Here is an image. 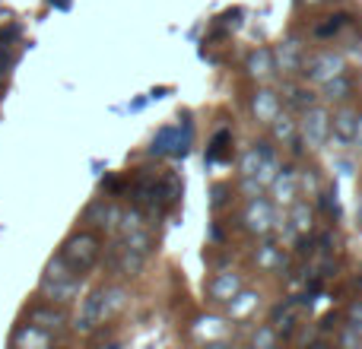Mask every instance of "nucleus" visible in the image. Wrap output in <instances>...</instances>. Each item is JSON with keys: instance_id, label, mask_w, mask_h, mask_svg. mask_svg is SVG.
Instances as JSON below:
<instances>
[{"instance_id": "1", "label": "nucleus", "mask_w": 362, "mask_h": 349, "mask_svg": "<svg viewBox=\"0 0 362 349\" xmlns=\"http://www.w3.org/2000/svg\"><path fill=\"white\" fill-rule=\"evenodd\" d=\"M121 223H124V229H121L118 242L105 251V267L115 276H137L153 254V235L140 223V210L131 216H121Z\"/></svg>"}, {"instance_id": "2", "label": "nucleus", "mask_w": 362, "mask_h": 349, "mask_svg": "<svg viewBox=\"0 0 362 349\" xmlns=\"http://www.w3.org/2000/svg\"><path fill=\"white\" fill-rule=\"evenodd\" d=\"M61 257L64 264H67L74 273H89V270L99 264V257H102V238L95 235V232H74V235L64 242V248H61Z\"/></svg>"}, {"instance_id": "3", "label": "nucleus", "mask_w": 362, "mask_h": 349, "mask_svg": "<svg viewBox=\"0 0 362 349\" xmlns=\"http://www.w3.org/2000/svg\"><path fill=\"white\" fill-rule=\"evenodd\" d=\"M42 295L45 299H51V302L76 299V295H80V273H74L61 257H54V261L45 267V273H42Z\"/></svg>"}, {"instance_id": "4", "label": "nucleus", "mask_w": 362, "mask_h": 349, "mask_svg": "<svg viewBox=\"0 0 362 349\" xmlns=\"http://www.w3.org/2000/svg\"><path fill=\"white\" fill-rule=\"evenodd\" d=\"M191 134H194L191 121H185V124L163 127V131L153 137V143H150V156H187Z\"/></svg>"}, {"instance_id": "5", "label": "nucleus", "mask_w": 362, "mask_h": 349, "mask_svg": "<svg viewBox=\"0 0 362 349\" xmlns=\"http://www.w3.org/2000/svg\"><path fill=\"white\" fill-rule=\"evenodd\" d=\"M112 318V312H108V292L105 289H93V292L83 299L80 305V314H76V331L80 333H93L99 324H105V321Z\"/></svg>"}, {"instance_id": "6", "label": "nucleus", "mask_w": 362, "mask_h": 349, "mask_svg": "<svg viewBox=\"0 0 362 349\" xmlns=\"http://www.w3.org/2000/svg\"><path fill=\"white\" fill-rule=\"evenodd\" d=\"M302 73H305L312 83H331L334 76L344 73V61H340V54H334V51H321V54L305 57Z\"/></svg>"}, {"instance_id": "7", "label": "nucleus", "mask_w": 362, "mask_h": 349, "mask_svg": "<svg viewBox=\"0 0 362 349\" xmlns=\"http://www.w3.org/2000/svg\"><path fill=\"white\" fill-rule=\"evenodd\" d=\"M299 131H302V137L308 140V146L318 150L327 140V134H331V118H327V112H321V108H305V118H302Z\"/></svg>"}, {"instance_id": "8", "label": "nucleus", "mask_w": 362, "mask_h": 349, "mask_svg": "<svg viewBox=\"0 0 362 349\" xmlns=\"http://www.w3.org/2000/svg\"><path fill=\"white\" fill-rule=\"evenodd\" d=\"M331 134L340 140V143H362V118L353 108H344V112L334 114L331 121Z\"/></svg>"}, {"instance_id": "9", "label": "nucleus", "mask_w": 362, "mask_h": 349, "mask_svg": "<svg viewBox=\"0 0 362 349\" xmlns=\"http://www.w3.org/2000/svg\"><path fill=\"white\" fill-rule=\"evenodd\" d=\"M274 223H276L274 206H270L264 197H255L248 206H245V225H248V232H257V235H267V232L274 229Z\"/></svg>"}, {"instance_id": "10", "label": "nucleus", "mask_w": 362, "mask_h": 349, "mask_svg": "<svg viewBox=\"0 0 362 349\" xmlns=\"http://www.w3.org/2000/svg\"><path fill=\"white\" fill-rule=\"evenodd\" d=\"M274 57H276V70H283V73H296V70L305 67V48L299 45V38H286L274 51Z\"/></svg>"}, {"instance_id": "11", "label": "nucleus", "mask_w": 362, "mask_h": 349, "mask_svg": "<svg viewBox=\"0 0 362 349\" xmlns=\"http://www.w3.org/2000/svg\"><path fill=\"white\" fill-rule=\"evenodd\" d=\"M64 321H67V318H64L61 308H54V302H38V305L29 308V324L42 327V331H48V333L61 331Z\"/></svg>"}, {"instance_id": "12", "label": "nucleus", "mask_w": 362, "mask_h": 349, "mask_svg": "<svg viewBox=\"0 0 362 349\" xmlns=\"http://www.w3.org/2000/svg\"><path fill=\"white\" fill-rule=\"evenodd\" d=\"M121 216H124V213H121L115 203H108L105 197L95 200V203H89L86 213H83V219H86L89 225H118Z\"/></svg>"}, {"instance_id": "13", "label": "nucleus", "mask_w": 362, "mask_h": 349, "mask_svg": "<svg viewBox=\"0 0 362 349\" xmlns=\"http://www.w3.org/2000/svg\"><path fill=\"white\" fill-rule=\"evenodd\" d=\"M181 178L178 174H159V191H156V197H159V213H165V210H172V206L178 203V197H181Z\"/></svg>"}, {"instance_id": "14", "label": "nucleus", "mask_w": 362, "mask_h": 349, "mask_svg": "<svg viewBox=\"0 0 362 349\" xmlns=\"http://www.w3.org/2000/svg\"><path fill=\"white\" fill-rule=\"evenodd\" d=\"M238 289H242V280H238L235 273H219V276H213V280H210V299L232 302Z\"/></svg>"}, {"instance_id": "15", "label": "nucleus", "mask_w": 362, "mask_h": 349, "mask_svg": "<svg viewBox=\"0 0 362 349\" xmlns=\"http://www.w3.org/2000/svg\"><path fill=\"white\" fill-rule=\"evenodd\" d=\"M251 108H255L257 121L270 124V121L280 114V99H276L274 93H267V89H261V93H255V99H251Z\"/></svg>"}, {"instance_id": "16", "label": "nucleus", "mask_w": 362, "mask_h": 349, "mask_svg": "<svg viewBox=\"0 0 362 349\" xmlns=\"http://www.w3.org/2000/svg\"><path fill=\"white\" fill-rule=\"evenodd\" d=\"M248 70H251V76H257V80H267V76L276 70V57H274V51H270V48H257V51H251V54H248Z\"/></svg>"}, {"instance_id": "17", "label": "nucleus", "mask_w": 362, "mask_h": 349, "mask_svg": "<svg viewBox=\"0 0 362 349\" xmlns=\"http://www.w3.org/2000/svg\"><path fill=\"white\" fill-rule=\"evenodd\" d=\"M51 340L54 337L35 324H23L16 333H13V346H51Z\"/></svg>"}, {"instance_id": "18", "label": "nucleus", "mask_w": 362, "mask_h": 349, "mask_svg": "<svg viewBox=\"0 0 362 349\" xmlns=\"http://www.w3.org/2000/svg\"><path fill=\"white\" fill-rule=\"evenodd\" d=\"M270 124H274V134H276V140H286V143L293 146L296 153L302 150V143H299V124H296L293 118H286V114H276V118L270 121Z\"/></svg>"}, {"instance_id": "19", "label": "nucleus", "mask_w": 362, "mask_h": 349, "mask_svg": "<svg viewBox=\"0 0 362 349\" xmlns=\"http://www.w3.org/2000/svg\"><path fill=\"white\" fill-rule=\"evenodd\" d=\"M229 143H232V134L226 131H216L210 140V146H206V162H219V159H229Z\"/></svg>"}, {"instance_id": "20", "label": "nucleus", "mask_w": 362, "mask_h": 349, "mask_svg": "<svg viewBox=\"0 0 362 349\" xmlns=\"http://www.w3.org/2000/svg\"><path fill=\"white\" fill-rule=\"evenodd\" d=\"M350 25V16L346 13H337V16H327V23H318L315 25V38H331V35H337L340 29H346Z\"/></svg>"}, {"instance_id": "21", "label": "nucleus", "mask_w": 362, "mask_h": 349, "mask_svg": "<svg viewBox=\"0 0 362 349\" xmlns=\"http://www.w3.org/2000/svg\"><path fill=\"white\" fill-rule=\"evenodd\" d=\"M274 191H276V200H293L296 197V172L283 169V174L274 178Z\"/></svg>"}, {"instance_id": "22", "label": "nucleus", "mask_w": 362, "mask_h": 349, "mask_svg": "<svg viewBox=\"0 0 362 349\" xmlns=\"http://www.w3.org/2000/svg\"><path fill=\"white\" fill-rule=\"evenodd\" d=\"M286 105H289V108H296V112H305V108H312V105H315V95H312V89H302V86H289Z\"/></svg>"}, {"instance_id": "23", "label": "nucleus", "mask_w": 362, "mask_h": 349, "mask_svg": "<svg viewBox=\"0 0 362 349\" xmlns=\"http://www.w3.org/2000/svg\"><path fill=\"white\" fill-rule=\"evenodd\" d=\"M257 264H261V267H276V264H280L283 267V257H280V248H274V244H267V248H261L257 251Z\"/></svg>"}, {"instance_id": "24", "label": "nucleus", "mask_w": 362, "mask_h": 349, "mask_svg": "<svg viewBox=\"0 0 362 349\" xmlns=\"http://www.w3.org/2000/svg\"><path fill=\"white\" fill-rule=\"evenodd\" d=\"M293 219H296V225H293L296 232H308V225H312V210H308V203H296Z\"/></svg>"}, {"instance_id": "25", "label": "nucleus", "mask_w": 362, "mask_h": 349, "mask_svg": "<svg viewBox=\"0 0 362 349\" xmlns=\"http://www.w3.org/2000/svg\"><path fill=\"white\" fill-rule=\"evenodd\" d=\"M226 200H229V187H226V184H216V187H213V210H223Z\"/></svg>"}, {"instance_id": "26", "label": "nucleus", "mask_w": 362, "mask_h": 349, "mask_svg": "<svg viewBox=\"0 0 362 349\" xmlns=\"http://www.w3.org/2000/svg\"><path fill=\"white\" fill-rule=\"evenodd\" d=\"M255 343H261V346L274 343V333H267V331H264V333H261V337H255Z\"/></svg>"}, {"instance_id": "27", "label": "nucleus", "mask_w": 362, "mask_h": 349, "mask_svg": "<svg viewBox=\"0 0 362 349\" xmlns=\"http://www.w3.org/2000/svg\"><path fill=\"white\" fill-rule=\"evenodd\" d=\"M51 6H57V10H70V0H48Z\"/></svg>"}, {"instance_id": "28", "label": "nucleus", "mask_w": 362, "mask_h": 349, "mask_svg": "<svg viewBox=\"0 0 362 349\" xmlns=\"http://www.w3.org/2000/svg\"><path fill=\"white\" fill-rule=\"evenodd\" d=\"M302 4H321V0H302Z\"/></svg>"}, {"instance_id": "29", "label": "nucleus", "mask_w": 362, "mask_h": 349, "mask_svg": "<svg viewBox=\"0 0 362 349\" xmlns=\"http://www.w3.org/2000/svg\"><path fill=\"white\" fill-rule=\"evenodd\" d=\"M0 76H4V67H0Z\"/></svg>"}]
</instances>
